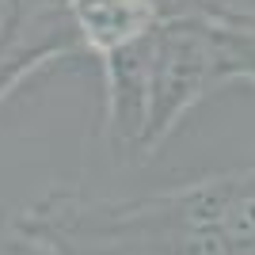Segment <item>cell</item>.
I'll use <instances>...</instances> for the list:
<instances>
[{"label":"cell","mask_w":255,"mask_h":255,"mask_svg":"<svg viewBox=\"0 0 255 255\" xmlns=\"http://www.w3.org/2000/svg\"><path fill=\"white\" fill-rule=\"evenodd\" d=\"M221 84L210 11H175L145 38V118L133 152L156 156L171 129Z\"/></svg>","instance_id":"obj_2"},{"label":"cell","mask_w":255,"mask_h":255,"mask_svg":"<svg viewBox=\"0 0 255 255\" xmlns=\"http://www.w3.org/2000/svg\"><path fill=\"white\" fill-rule=\"evenodd\" d=\"M4 255H65V252H57L53 244H42V240H34V236H19V233H11L8 240H4Z\"/></svg>","instance_id":"obj_5"},{"label":"cell","mask_w":255,"mask_h":255,"mask_svg":"<svg viewBox=\"0 0 255 255\" xmlns=\"http://www.w3.org/2000/svg\"><path fill=\"white\" fill-rule=\"evenodd\" d=\"M210 27L217 42V69L225 80H244L255 84V15H244L236 8L210 4Z\"/></svg>","instance_id":"obj_4"},{"label":"cell","mask_w":255,"mask_h":255,"mask_svg":"<svg viewBox=\"0 0 255 255\" xmlns=\"http://www.w3.org/2000/svg\"><path fill=\"white\" fill-rule=\"evenodd\" d=\"M160 4H164V11L175 15V11H202V8H210L213 0H160Z\"/></svg>","instance_id":"obj_6"},{"label":"cell","mask_w":255,"mask_h":255,"mask_svg":"<svg viewBox=\"0 0 255 255\" xmlns=\"http://www.w3.org/2000/svg\"><path fill=\"white\" fill-rule=\"evenodd\" d=\"M11 233L65 255H255V168L137 198L50 191L11 221Z\"/></svg>","instance_id":"obj_1"},{"label":"cell","mask_w":255,"mask_h":255,"mask_svg":"<svg viewBox=\"0 0 255 255\" xmlns=\"http://www.w3.org/2000/svg\"><path fill=\"white\" fill-rule=\"evenodd\" d=\"M61 8L80 53L96 57L99 69L122 50L145 42L160 19L171 15L160 0H61Z\"/></svg>","instance_id":"obj_3"}]
</instances>
